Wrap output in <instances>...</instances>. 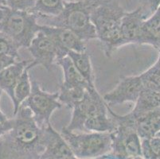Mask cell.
<instances>
[{
    "label": "cell",
    "instance_id": "20",
    "mask_svg": "<svg viewBox=\"0 0 160 159\" xmlns=\"http://www.w3.org/2000/svg\"><path fill=\"white\" fill-rule=\"evenodd\" d=\"M86 88L78 85H65L62 84L58 92V100L62 106L72 109L77 103L83 100Z\"/></svg>",
    "mask_w": 160,
    "mask_h": 159
},
{
    "label": "cell",
    "instance_id": "19",
    "mask_svg": "<svg viewBox=\"0 0 160 159\" xmlns=\"http://www.w3.org/2000/svg\"><path fill=\"white\" fill-rule=\"evenodd\" d=\"M18 47L7 34L0 32V70L19 61Z\"/></svg>",
    "mask_w": 160,
    "mask_h": 159
},
{
    "label": "cell",
    "instance_id": "17",
    "mask_svg": "<svg viewBox=\"0 0 160 159\" xmlns=\"http://www.w3.org/2000/svg\"><path fill=\"white\" fill-rule=\"evenodd\" d=\"M67 55L72 60V63L78 70V72L87 81L89 87L91 88L96 87L93 68L92 65L91 57L88 52L86 51L85 52L69 51Z\"/></svg>",
    "mask_w": 160,
    "mask_h": 159
},
{
    "label": "cell",
    "instance_id": "22",
    "mask_svg": "<svg viewBox=\"0 0 160 159\" xmlns=\"http://www.w3.org/2000/svg\"><path fill=\"white\" fill-rule=\"evenodd\" d=\"M65 4L64 0H35L31 12L38 15L55 17L63 11Z\"/></svg>",
    "mask_w": 160,
    "mask_h": 159
},
{
    "label": "cell",
    "instance_id": "13",
    "mask_svg": "<svg viewBox=\"0 0 160 159\" xmlns=\"http://www.w3.org/2000/svg\"><path fill=\"white\" fill-rule=\"evenodd\" d=\"M32 59L18 61L16 63L0 70V89L7 94L12 103L14 102V88L25 68L30 63Z\"/></svg>",
    "mask_w": 160,
    "mask_h": 159
},
{
    "label": "cell",
    "instance_id": "7",
    "mask_svg": "<svg viewBox=\"0 0 160 159\" xmlns=\"http://www.w3.org/2000/svg\"><path fill=\"white\" fill-rule=\"evenodd\" d=\"M72 118L66 127L70 131H84V123L88 119L108 112V105L105 103L103 96L94 88L86 90L81 101L72 108Z\"/></svg>",
    "mask_w": 160,
    "mask_h": 159
},
{
    "label": "cell",
    "instance_id": "1",
    "mask_svg": "<svg viewBox=\"0 0 160 159\" xmlns=\"http://www.w3.org/2000/svg\"><path fill=\"white\" fill-rule=\"evenodd\" d=\"M125 11L118 0H99L92 10L90 17L107 57L124 46L121 33V21Z\"/></svg>",
    "mask_w": 160,
    "mask_h": 159
},
{
    "label": "cell",
    "instance_id": "31",
    "mask_svg": "<svg viewBox=\"0 0 160 159\" xmlns=\"http://www.w3.org/2000/svg\"><path fill=\"white\" fill-rule=\"evenodd\" d=\"M0 5L5 6V0H0Z\"/></svg>",
    "mask_w": 160,
    "mask_h": 159
},
{
    "label": "cell",
    "instance_id": "11",
    "mask_svg": "<svg viewBox=\"0 0 160 159\" xmlns=\"http://www.w3.org/2000/svg\"><path fill=\"white\" fill-rule=\"evenodd\" d=\"M44 151L42 159H72L73 154L62 135L55 131L49 123L44 128Z\"/></svg>",
    "mask_w": 160,
    "mask_h": 159
},
{
    "label": "cell",
    "instance_id": "29",
    "mask_svg": "<svg viewBox=\"0 0 160 159\" xmlns=\"http://www.w3.org/2000/svg\"><path fill=\"white\" fill-rule=\"evenodd\" d=\"M7 119H8V118L7 117V116H6L5 114H4L2 112H0V122L7 120Z\"/></svg>",
    "mask_w": 160,
    "mask_h": 159
},
{
    "label": "cell",
    "instance_id": "28",
    "mask_svg": "<svg viewBox=\"0 0 160 159\" xmlns=\"http://www.w3.org/2000/svg\"><path fill=\"white\" fill-rule=\"evenodd\" d=\"M7 7L6 6H1L0 5V22L3 19V17H5L7 11Z\"/></svg>",
    "mask_w": 160,
    "mask_h": 159
},
{
    "label": "cell",
    "instance_id": "3",
    "mask_svg": "<svg viewBox=\"0 0 160 159\" xmlns=\"http://www.w3.org/2000/svg\"><path fill=\"white\" fill-rule=\"evenodd\" d=\"M13 119L14 127L6 135L16 148L23 152L44 150V129L38 126L28 107L20 105Z\"/></svg>",
    "mask_w": 160,
    "mask_h": 159
},
{
    "label": "cell",
    "instance_id": "18",
    "mask_svg": "<svg viewBox=\"0 0 160 159\" xmlns=\"http://www.w3.org/2000/svg\"><path fill=\"white\" fill-rule=\"evenodd\" d=\"M56 64L62 68L63 72L64 80L62 84L65 85L82 86L86 89L91 88L85 78L78 72V70L72 63V60L68 55L57 60Z\"/></svg>",
    "mask_w": 160,
    "mask_h": 159
},
{
    "label": "cell",
    "instance_id": "10",
    "mask_svg": "<svg viewBox=\"0 0 160 159\" xmlns=\"http://www.w3.org/2000/svg\"><path fill=\"white\" fill-rule=\"evenodd\" d=\"M40 30L50 37L57 46L58 49V59L67 56L69 51H86V42L68 29L41 25Z\"/></svg>",
    "mask_w": 160,
    "mask_h": 159
},
{
    "label": "cell",
    "instance_id": "4",
    "mask_svg": "<svg viewBox=\"0 0 160 159\" xmlns=\"http://www.w3.org/2000/svg\"><path fill=\"white\" fill-rule=\"evenodd\" d=\"M40 29L37 14L31 11L8 8L5 17L0 22V32L11 37L19 49H27Z\"/></svg>",
    "mask_w": 160,
    "mask_h": 159
},
{
    "label": "cell",
    "instance_id": "2",
    "mask_svg": "<svg viewBox=\"0 0 160 159\" xmlns=\"http://www.w3.org/2000/svg\"><path fill=\"white\" fill-rule=\"evenodd\" d=\"M99 0H82L65 2L64 10L55 17L38 15V22L42 26L68 29L85 42L97 39L90 14Z\"/></svg>",
    "mask_w": 160,
    "mask_h": 159
},
{
    "label": "cell",
    "instance_id": "33",
    "mask_svg": "<svg viewBox=\"0 0 160 159\" xmlns=\"http://www.w3.org/2000/svg\"><path fill=\"white\" fill-rule=\"evenodd\" d=\"M156 135V136H158V137H160V131H158V133H157L156 135Z\"/></svg>",
    "mask_w": 160,
    "mask_h": 159
},
{
    "label": "cell",
    "instance_id": "14",
    "mask_svg": "<svg viewBox=\"0 0 160 159\" xmlns=\"http://www.w3.org/2000/svg\"><path fill=\"white\" fill-rule=\"evenodd\" d=\"M136 130L141 138H151L160 131V106L136 118Z\"/></svg>",
    "mask_w": 160,
    "mask_h": 159
},
{
    "label": "cell",
    "instance_id": "12",
    "mask_svg": "<svg viewBox=\"0 0 160 159\" xmlns=\"http://www.w3.org/2000/svg\"><path fill=\"white\" fill-rule=\"evenodd\" d=\"M146 19L142 6H139L132 11H125L121 21V33L124 46L141 43L142 26Z\"/></svg>",
    "mask_w": 160,
    "mask_h": 159
},
{
    "label": "cell",
    "instance_id": "32",
    "mask_svg": "<svg viewBox=\"0 0 160 159\" xmlns=\"http://www.w3.org/2000/svg\"><path fill=\"white\" fill-rule=\"evenodd\" d=\"M2 90L0 89V97H1V96H2ZM0 112H2V111H1V109H0Z\"/></svg>",
    "mask_w": 160,
    "mask_h": 159
},
{
    "label": "cell",
    "instance_id": "24",
    "mask_svg": "<svg viewBox=\"0 0 160 159\" xmlns=\"http://www.w3.org/2000/svg\"><path fill=\"white\" fill-rule=\"evenodd\" d=\"M35 5V0H5V6L11 10L31 11Z\"/></svg>",
    "mask_w": 160,
    "mask_h": 159
},
{
    "label": "cell",
    "instance_id": "15",
    "mask_svg": "<svg viewBox=\"0 0 160 159\" xmlns=\"http://www.w3.org/2000/svg\"><path fill=\"white\" fill-rule=\"evenodd\" d=\"M133 109L128 115L136 120V118L143 114L155 110L160 106V91L142 88L139 98L135 103Z\"/></svg>",
    "mask_w": 160,
    "mask_h": 159
},
{
    "label": "cell",
    "instance_id": "25",
    "mask_svg": "<svg viewBox=\"0 0 160 159\" xmlns=\"http://www.w3.org/2000/svg\"><path fill=\"white\" fill-rule=\"evenodd\" d=\"M150 148L155 156H160V137L154 136L148 138Z\"/></svg>",
    "mask_w": 160,
    "mask_h": 159
},
{
    "label": "cell",
    "instance_id": "9",
    "mask_svg": "<svg viewBox=\"0 0 160 159\" xmlns=\"http://www.w3.org/2000/svg\"><path fill=\"white\" fill-rule=\"evenodd\" d=\"M32 55L31 67L42 65L49 70L58 57V49L51 38L39 31L27 48Z\"/></svg>",
    "mask_w": 160,
    "mask_h": 159
},
{
    "label": "cell",
    "instance_id": "8",
    "mask_svg": "<svg viewBox=\"0 0 160 159\" xmlns=\"http://www.w3.org/2000/svg\"><path fill=\"white\" fill-rule=\"evenodd\" d=\"M142 88L143 86L139 75L123 77L112 90L103 96V99L108 106L129 102L135 104Z\"/></svg>",
    "mask_w": 160,
    "mask_h": 159
},
{
    "label": "cell",
    "instance_id": "35",
    "mask_svg": "<svg viewBox=\"0 0 160 159\" xmlns=\"http://www.w3.org/2000/svg\"><path fill=\"white\" fill-rule=\"evenodd\" d=\"M72 159H74V158H72Z\"/></svg>",
    "mask_w": 160,
    "mask_h": 159
},
{
    "label": "cell",
    "instance_id": "6",
    "mask_svg": "<svg viewBox=\"0 0 160 159\" xmlns=\"http://www.w3.org/2000/svg\"><path fill=\"white\" fill-rule=\"evenodd\" d=\"M21 105L30 109L33 119L42 129L50 123V118L53 112L62 107L58 100V92L51 93L45 91L35 80L31 81V92Z\"/></svg>",
    "mask_w": 160,
    "mask_h": 159
},
{
    "label": "cell",
    "instance_id": "5",
    "mask_svg": "<svg viewBox=\"0 0 160 159\" xmlns=\"http://www.w3.org/2000/svg\"><path fill=\"white\" fill-rule=\"evenodd\" d=\"M62 136L70 147L73 155L80 158H91L102 155L112 147L111 133L90 132L76 134L66 127L62 130Z\"/></svg>",
    "mask_w": 160,
    "mask_h": 159
},
{
    "label": "cell",
    "instance_id": "16",
    "mask_svg": "<svg viewBox=\"0 0 160 159\" xmlns=\"http://www.w3.org/2000/svg\"><path fill=\"white\" fill-rule=\"evenodd\" d=\"M140 44H147L160 49V7L144 21Z\"/></svg>",
    "mask_w": 160,
    "mask_h": 159
},
{
    "label": "cell",
    "instance_id": "26",
    "mask_svg": "<svg viewBox=\"0 0 160 159\" xmlns=\"http://www.w3.org/2000/svg\"><path fill=\"white\" fill-rule=\"evenodd\" d=\"M13 127H14V119H8L7 120L0 122V136L5 135L6 134L8 133L12 129Z\"/></svg>",
    "mask_w": 160,
    "mask_h": 159
},
{
    "label": "cell",
    "instance_id": "21",
    "mask_svg": "<svg viewBox=\"0 0 160 159\" xmlns=\"http://www.w3.org/2000/svg\"><path fill=\"white\" fill-rule=\"evenodd\" d=\"M30 68H32V67L30 66V64L23 71L14 88V102L13 103L14 116L18 112L20 105L28 98L31 92V81L29 75V70Z\"/></svg>",
    "mask_w": 160,
    "mask_h": 159
},
{
    "label": "cell",
    "instance_id": "30",
    "mask_svg": "<svg viewBox=\"0 0 160 159\" xmlns=\"http://www.w3.org/2000/svg\"><path fill=\"white\" fill-rule=\"evenodd\" d=\"M65 2H79V1H82V0H64Z\"/></svg>",
    "mask_w": 160,
    "mask_h": 159
},
{
    "label": "cell",
    "instance_id": "27",
    "mask_svg": "<svg viewBox=\"0 0 160 159\" xmlns=\"http://www.w3.org/2000/svg\"><path fill=\"white\" fill-rule=\"evenodd\" d=\"M143 5H147L151 14H153L160 7V0H142Z\"/></svg>",
    "mask_w": 160,
    "mask_h": 159
},
{
    "label": "cell",
    "instance_id": "23",
    "mask_svg": "<svg viewBox=\"0 0 160 159\" xmlns=\"http://www.w3.org/2000/svg\"><path fill=\"white\" fill-rule=\"evenodd\" d=\"M144 88L160 91V61L139 75Z\"/></svg>",
    "mask_w": 160,
    "mask_h": 159
},
{
    "label": "cell",
    "instance_id": "34",
    "mask_svg": "<svg viewBox=\"0 0 160 159\" xmlns=\"http://www.w3.org/2000/svg\"><path fill=\"white\" fill-rule=\"evenodd\" d=\"M159 51H160V49H159ZM158 60L160 61V54H159V57H158Z\"/></svg>",
    "mask_w": 160,
    "mask_h": 159
}]
</instances>
